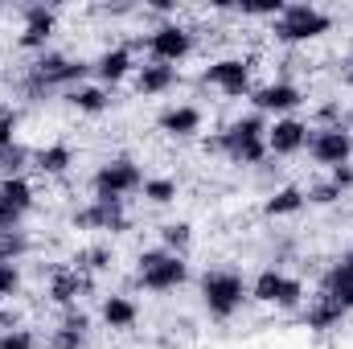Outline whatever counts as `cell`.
<instances>
[{"instance_id": "obj_31", "label": "cell", "mask_w": 353, "mask_h": 349, "mask_svg": "<svg viewBox=\"0 0 353 349\" xmlns=\"http://www.w3.org/2000/svg\"><path fill=\"white\" fill-rule=\"evenodd\" d=\"M300 304H304V279L288 275V279H283V288H279V296H275V308L292 312V308H300Z\"/></svg>"}, {"instance_id": "obj_21", "label": "cell", "mask_w": 353, "mask_h": 349, "mask_svg": "<svg viewBox=\"0 0 353 349\" xmlns=\"http://www.w3.org/2000/svg\"><path fill=\"white\" fill-rule=\"evenodd\" d=\"M304 206H308V193H304L300 185H283V189H275L263 201V214L267 218H292V214H300Z\"/></svg>"}, {"instance_id": "obj_3", "label": "cell", "mask_w": 353, "mask_h": 349, "mask_svg": "<svg viewBox=\"0 0 353 349\" xmlns=\"http://www.w3.org/2000/svg\"><path fill=\"white\" fill-rule=\"evenodd\" d=\"M136 283L144 292H157V296L176 292V288L189 283V263H185V255H173L165 247L140 251V259H136Z\"/></svg>"}, {"instance_id": "obj_13", "label": "cell", "mask_w": 353, "mask_h": 349, "mask_svg": "<svg viewBox=\"0 0 353 349\" xmlns=\"http://www.w3.org/2000/svg\"><path fill=\"white\" fill-rule=\"evenodd\" d=\"M54 29H58V12H54V8H46V4H29V8H25V25H21L17 46H21V50H29V54H46V46H50Z\"/></svg>"}, {"instance_id": "obj_18", "label": "cell", "mask_w": 353, "mask_h": 349, "mask_svg": "<svg viewBox=\"0 0 353 349\" xmlns=\"http://www.w3.org/2000/svg\"><path fill=\"white\" fill-rule=\"evenodd\" d=\"M83 288H87V275H83V271H74V267H66V271H54V275H50V300H54L58 308H66V312L79 304Z\"/></svg>"}, {"instance_id": "obj_37", "label": "cell", "mask_w": 353, "mask_h": 349, "mask_svg": "<svg viewBox=\"0 0 353 349\" xmlns=\"http://www.w3.org/2000/svg\"><path fill=\"white\" fill-rule=\"evenodd\" d=\"M329 181H333V185L341 189V197H345V193L353 189V165H341V169H333V173H329Z\"/></svg>"}, {"instance_id": "obj_36", "label": "cell", "mask_w": 353, "mask_h": 349, "mask_svg": "<svg viewBox=\"0 0 353 349\" xmlns=\"http://www.w3.org/2000/svg\"><path fill=\"white\" fill-rule=\"evenodd\" d=\"M17 144V111H0V152Z\"/></svg>"}, {"instance_id": "obj_6", "label": "cell", "mask_w": 353, "mask_h": 349, "mask_svg": "<svg viewBox=\"0 0 353 349\" xmlns=\"http://www.w3.org/2000/svg\"><path fill=\"white\" fill-rule=\"evenodd\" d=\"M148 58L161 62V66H181L189 54H193V29L181 25V21H165L148 33Z\"/></svg>"}, {"instance_id": "obj_23", "label": "cell", "mask_w": 353, "mask_h": 349, "mask_svg": "<svg viewBox=\"0 0 353 349\" xmlns=\"http://www.w3.org/2000/svg\"><path fill=\"white\" fill-rule=\"evenodd\" d=\"M33 165H37V173H46V177H66L70 173V165H74V148L70 144H46L37 157H33Z\"/></svg>"}, {"instance_id": "obj_1", "label": "cell", "mask_w": 353, "mask_h": 349, "mask_svg": "<svg viewBox=\"0 0 353 349\" xmlns=\"http://www.w3.org/2000/svg\"><path fill=\"white\" fill-rule=\"evenodd\" d=\"M267 128H271V123L255 111V115L234 119V123H230L214 144L226 152V161H230V165L251 169V165H263V161H267Z\"/></svg>"}, {"instance_id": "obj_7", "label": "cell", "mask_w": 353, "mask_h": 349, "mask_svg": "<svg viewBox=\"0 0 353 349\" xmlns=\"http://www.w3.org/2000/svg\"><path fill=\"white\" fill-rule=\"evenodd\" d=\"M308 157H312V165H321V169H341V165H350L353 157V136L350 128H341V123H329V128H312V136H308Z\"/></svg>"}, {"instance_id": "obj_28", "label": "cell", "mask_w": 353, "mask_h": 349, "mask_svg": "<svg viewBox=\"0 0 353 349\" xmlns=\"http://www.w3.org/2000/svg\"><path fill=\"white\" fill-rule=\"evenodd\" d=\"M115 263V251L111 247H87L79 259H74V271H83V275H94V271H107Z\"/></svg>"}, {"instance_id": "obj_2", "label": "cell", "mask_w": 353, "mask_h": 349, "mask_svg": "<svg viewBox=\"0 0 353 349\" xmlns=\"http://www.w3.org/2000/svg\"><path fill=\"white\" fill-rule=\"evenodd\" d=\"M247 300H251V283H247L239 271L214 267V271L201 275V304H205V312H210L214 321H230Z\"/></svg>"}, {"instance_id": "obj_9", "label": "cell", "mask_w": 353, "mask_h": 349, "mask_svg": "<svg viewBox=\"0 0 353 349\" xmlns=\"http://www.w3.org/2000/svg\"><path fill=\"white\" fill-rule=\"evenodd\" d=\"M251 70H255V66H251L247 58H218V62L205 66L201 79H205L214 90H222L226 99H243V94L255 90L251 87Z\"/></svg>"}, {"instance_id": "obj_24", "label": "cell", "mask_w": 353, "mask_h": 349, "mask_svg": "<svg viewBox=\"0 0 353 349\" xmlns=\"http://www.w3.org/2000/svg\"><path fill=\"white\" fill-rule=\"evenodd\" d=\"M341 321H345V312H341L333 300H325V296H316V300H312V308L304 312V325H308L312 333H329V329H337Z\"/></svg>"}, {"instance_id": "obj_34", "label": "cell", "mask_w": 353, "mask_h": 349, "mask_svg": "<svg viewBox=\"0 0 353 349\" xmlns=\"http://www.w3.org/2000/svg\"><path fill=\"white\" fill-rule=\"evenodd\" d=\"M239 12L243 17H279L283 12V0H247V4H239Z\"/></svg>"}, {"instance_id": "obj_29", "label": "cell", "mask_w": 353, "mask_h": 349, "mask_svg": "<svg viewBox=\"0 0 353 349\" xmlns=\"http://www.w3.org/2000/svg\"><path fill=\"white\" fill-rule=\"evenodd\" d=\"M25 288V275H21V263H0V304L17 300Z\"/></svg>"}, {"instance_id": "obj_11", "label": "cell", "mask_w": 353, "mask_h": 349, "mask_svg": "<svg viewBox=\"0 0 353 349\" xmlns=\"http://www.w3.org/2000/svg\"><path fill=\"white\" fill-rule=\"evenodd\" d=\"M308 136H312V128L304 119L283 115L267 128V157H296V152L308 148Z\"/></svg>"}, {"instance_id": "obj_22", "label": "cell", "mask_w": 353, "mask_h": 349, "mask_svg": "<svg viewBox=\"0 0 353 349\" xmlns=\"http://www.w3.org/2000/svg\"><path fill=\"white\" fill-rule=\"evenodd\" d=\"M66 99H70V107H74L79 115H103V111L111 107V90L99 87V83H79Z\"/></svg>"}, {"instance_id": "obj_16", "label": "cell", "mask_w": 353, "mask_h": 349, "mask_svg": "<svg viewBox=\"0 0 353 349\" xmlns=\"http://www.w3.org/2000/svg\"><path fill=\"white\" fill-rule=\"evenodd\" d=\"M99 321H103L111 333H128V329H136V321H140V304H136L132 296H123V292L103 296V304H99Z\"/></svg>"}, {"instance_id": "obj_19", "label": "cell", "mask_w": 353, "mask_h": 349, "mask_svg": "<svg viewBox=\"0 0 353 349\" xmlns=\"http://www.w3.org/2000/svg\"><path fill=\"white\" fill-rule=\"evenodd\" d=\"M176 87V66H161V62H144V66H136V90L144 94V99H152V94H169Z\"/></svg>"}, {"instance_id": "obj_20", "label": "cell", "mask_w": 353, "mask_h": 349, "mask_svg": "<svg viewBox=\"0 0 353 349\" xmlns=\"http://www.w3.org/2000/svg\"><path fill=\"white\" fill-rule=\"evenodd\" d=\"M0 206L12 210L17 218H25L33 210V185L25 177H0Z\"/></svg>"}, {"instance_id": "obj_12", "label": "cell", "mask_w": 353, "mask_h": 349, "mask_svg": "<svg viewBox=\"0 0 353 349\" xmlns=\"http://www.w3.org/2000/svg\"><path fill=\"white\" fill-rule=\"evenodd\" d=\"M74 226L79 230H94V235H119V230H128L123 201H99V197H90V206H83L74 214Z\"/></svg>"}, {"instance_id": "obj_39", "label": "cell", "mask_w": 353, "mask_h": 349, "mask_svg": "<svg viewBox=\"0 0 353 349\" xmlns=\"http://www.w3.org/2000/svg\"><path fill=\"white\" fill-rule=\"evenodd\" d=\"M12 230H21V218H17L12 210H4V206H0V239H4V235H12Z\"/></svg>"}, {"instance_id": "obj_30", "label": "cell", "mask_w": 353, "mask_h": 349, "mask_svg": "<svg viewBox=\"0 0 353 349\" xmlns=\"http://www.w3.org/2000/svg\"><path fill=\"white\" fill-rule=\"evenodd\" d=\"M321 296H325V300H333V304H337L345 317L353 312V283H341V279H329V275H325V283H321Z\"/></svg>"}, {"instance_id": "obj_8", "label": "cell", "mask_w": 353, "mask_h": 349, "mask_svg": "<svg viewBox=\"0 0 353 349\" xmlns=\"http://www.w3.org/2000/svg\"><path fill=\"white\" fill-rule=\"evenodd\" d=\"M87 62H74V58H66V54H41L37 62H33V87H79L83 79H87Z\"/></svg>"}, {"instance_id": "obj_32", "label": "cell", "mask_w": 353, "mask_h": 349, "mask_svg": "<svg viewBox=\"0 0 353 349\" xmlns=\"http://www.w3.org/2000/svg\"><path fill=\"white\" fill-rule=\"evenodd\" d=\"M0 349H41V341H37V333L33 329H4L0 333Z\"/></svg>"}, {"instance_id": "obj_33", "label": "cell", "mask_w": 353, "mask_h": 349, "mask_svg": "<svg viewBox=\"0 0 353 349\" xmlns=\"http://www.w3.org/2000/svg\"><path fill=\"white\" fill-rule=\"evenodd\" d=\"M25 161H29V152H25L21 144L4 148V152H0V177H21V169H25Z\"/></svg>"}, {"instance_id": "obj_25", "label": "cell", "mask_w": 353, "mask_h": 349, "mask_svg": "<svg viewBox=\"0 0 353 349\" xmlns=\"http://www.w3.org/2000/svg\"><path fill=\"white\" fill-rule=\"evenodd\" d=\"M283 279H288V271H279V267H263V271L251 279V300H259V304H275Z\"/></svg>"}, {"instance_id": "obj_14", "label": "cell", "mask_w": 353, "mask_h": 349, "mask_svg": "<svg viewBox=\"0 0 353 349\" xmlns=\"http://www.w3.org/2000/svg\"><path fill=\"white\" fill-rule=\"evenodd\" d=\"M201 107H193V103H173V107H165L161 111V119H157V128L165 132V136H173V140H193L197 132H201Z\"/></svg>"}, {"instance_id": "obj_40", "label": "cell", "mask_w": 353, "mask_h": 349, "mask_svg": "<svg viewBox=\"0 0 353 349\" xmlns=\"http://www.w3.org/2000/svg\"><path fill=\"white\" fill-rule=\"evenodd\" d=\"M345 83H350V87H353V62H350V66H345Z\"/></svg>"}, {"instance_id": "obj_27", "label": "cell", "mask_w": 353, "mask_h": 349, "mask_svg": "<svg viewBox=\"0 0 353 349\" xmlns=\"http://www.w3.org/2000/svg\"><path fill=\"white\" fill-rule=\"evenodd\" d=\"M161 243H165V251L185 255L189 243H193V226H189V222H165V226H161Z\"/></svg>"}, {"instance_id": "obj_17", "label": "cell", "mask_w": 353, "mask_h": 349, "mask_svg": "<svg viewBox=\"0 0 353 349\" xmlns=\"http://www.w3.org/2000/svg\"><path fill=\"white\" fill-rule=\"evenodd\" d=\"M87 337H90V317L79 312V308H70V312L62 317V325L54 329L50 346L54 349H87Z\"/></svg>"}, {"instance_id": "obj_5", "label": "cell", "mask_w": 353, "mask_h": 349, "mask_svg": "<svg viewBox=\"0 0 353 349\" xmlns=\"http://www.w3.org/2000/svg\"><path fill=\"white\" fill-rule=\"evenodd\" d=\"M140 189H144V173H140V165L132 157H111L90 177V193L99 201H128Z\"/></svg>"}, {"instance_id": "obj_10", "label": "cell", "mask_w": 353, "mask_h": 349, "mask_svg": "<svg viewBox=\"0 0 353 349\" xmlns=\"http://www.w3.org/2000/svg\"><path fill=\"white\" fill-rule=\"evenodd\" d=\"M251 103H255L259 115H275V119H283V115H292V111L304 103V90L296 87V83H288V79H279V83H267V87L251 90Z\"/></svg>"}, {"instance_id": "obj_35", "label": "cell", "mask_w": 353, "mask_h": 349, "mask_svg": "<svg viewBox=\"0 0 353 349\" xmlns=\"http://www.w3.org/2000/svg\"><path fill=\"white\" fill-rule=\"evenodd\" d=\"M304 193H308L312 206H333V201H341V189H337L333 181H321V185H312V189H304Z\"/></svg>"}, {"instance_id": "obj_38", "label": "cell", "mask_w": 353, "mask_h": 349, "mask_svg": "<svg viewBox=\"0 0 353 349\" xmlns=\"http://www.w3.org/2000/svg\"><path fill=\"white\" fill-rule=\"evenodd\" d=\"M329 279H341V283H353V251H350V255H341V259H337V267L329 271Z\"/></svg>"}, {"instance_id": "obj_15", "label": "cell", "mask_w": 353, "mask_h": 349, "mask_svg": "<svg viewBox=\"0 0 353 349\" xmlns=\"http://www.w3.org/2000/svg\"><path fill=\"white\" fill-rule=\"evenodd\" d=\"M128 74H136V54L128 50V46H115V50H103L99 54V62H94V79H99V87H119Z\"/></svg>"}, {"instance_id": "obj_26", "label": "cell", "mask_w": 353, "mask_h": 349, "mask_svg": "<svg viewBox=\"0 0 353 349\" xmlns=\"http://www.w3.org/2000/svg\"><path fill=\"white\" fill-rule=\"evenodd\" d=\"M144 201L148 206H169L176 201V193H181V185H176V177H144Z\"/></svg>"}, {"instance_id": "obj_4", "label": "cell", "mask_w": 353, "mask_h": 349, "mask_svg": "<svg viewBox=\"0 0 353 349\" xmlns=\"http://www.w3.org/2000/svg\"><path fill=\"white\" fill-rule=\"evenodd\" d=\"M333 29V17L316 4H283V12L271 21V33L275 41L283 46H304V41H316Z\"/></svg>"}]
</instances>
